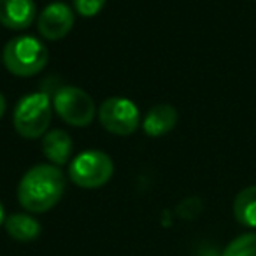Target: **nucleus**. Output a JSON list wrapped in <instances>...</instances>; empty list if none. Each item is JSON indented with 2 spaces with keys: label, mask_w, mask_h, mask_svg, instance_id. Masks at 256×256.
I'll return each instance as SVG.
<instances>
[{
  "label": "nucleus",
  "mask_w": 256,
  "mask_h": 256,
  "mask_svg": "<svg viewBox=\"0 0 256 256\" xmlns=\"http://www.w3.org/2000/svg\"><path fill=\"white\" fill-rule=\"evenodd\" d=\"M234 216L242 226L256 228V184L237 193L234 200Z\"/></svg>",
  "instance_id": "f8f14e48"
},
{
  "label": "nucleus",
  "mask_w": 256,
  "mask_h": 256,
  "mask_svg": "<svg viewBox=\"0 0 256 256\" xmlns=\"http://www.w3.org/2000/svg\"><path fill=\"white\" fill-rule=\"evenodd\" d=\"M37 8L34 0H0V23L6 28L25 30L34 23Z\"/></svg>",
  "instance_id": "6e6552de"
},
{
  "label": "nucleus",
  "mask_w": 256,
  "mask_h": 256,
  "mask_svg": "<svg viewBox=\"0 0 256 256\" xmlns=\"http://www.w3.org/2000/svg\"><path fill=\"white\" fill-rule=\"evenodd\" d=\"M4 221H6V212H4V206L0 202V224H4Z\"/></svg>",
  "instance_id": "f3484780"
},
{
  "label": "nucleus",
  "mask_w": 256,
  "mask_h": 256,
  "mask_svg": "<svg viewBox=\"0 0 256 256\" xmlns=\"http://www.w3.org/2000/svg\"><path fill=\"white\" fill-rule=\"evenodd\" d=\"M53 109L51 100L46 93H30L20 98L14 107V123L16 132L25 139H39L44 136L51 123Z\"/></svg>",
  "instance_id": "7ed1b4c3"
},
{
  "label": "nucleus",
  "mask_w": 256,
  "mask_h": 256,
  "mask_svg": "<svg viewBox=\"0 0 256 256\" xmlns=\"http://www.w3.org/2000/svg\"><path fill=\"white\" fill-rule=\"evenodd\" d=\"M65 193V176L54 165L39 164L25 172L18 184V200L28 212L40 214L53 209Z\"/></svg>",
  "instance_id": "f257e3e1"
},
{
  "label": "nucleus",
  "mask_w": 256,
  "mask_h": 256,
  "mask_svg": "<svg viewBox=\"0 0 256 256\" xmlns=\"http://www.w3.org/2000/svg\"><path fill=\"white\" fill-rule=\"evenodd\" d=\"M53 106L56 114L72 126H88L95 118V102L81 88L64 86L54 93Z\"/></svg>",
  "instance_id": "39448f33"
},
{
  "label": "nucleus",
  "mask_w": 256,
  "mask_h": 256,
  "mask_svg": "<svg viewBox=\"0 0 256 256\" xmlns=\"http://www.w3.org/2000/svg\"><path fill=\"white\" fill-rule=\"evenodd\" d=\"M221 256H256V234H244L230 242Z\"/></svg>",
  "instance_id": "ddd939ff"
},
{
  "label": "nucleus",
  "mask_w": 256,
  "mask_h": 256,
  "mask_svg": "<svg viewBox=\"0 0 256 256\" xmlns=\"http://www.w3.org/2000/svg\"><path fill=\"white\" fill-rule=\"evenodd\" d=\"M100 124L114 136H130L139 128V107L124 96H110L98 109Z\"/></svg>",
  "instance_id": "423d86ee"
},
{
  "label": "nucleus",
  "mask_w": 256,
  "mask_h": 256,
  "mask_svg": "<svg viewBox=\"0 0 256 256\" xmlns=\"http://www.w3.org/2000/svg\"><path fill=\"white\" fill-rule=\"evenodd\" d=\"M6 107H8V104H6L4 95H2V93H0V118L4 116V112H6Z\"/></svg>",
  "instance_id": "dca6fc26"
},
{
  "label": "nucleus",
  "mask_w": 256,
  "mask_h": 256,
  "mask_svg": "<svg viewBox=\"0 0 256 256\" xmlns=\"http://www.w3.org/2000/svg\"><path fill=\"white\" fill-rule=\"evenodd\" d=\"M74 26V11L64 2L46 6L37 20L39 34L46 40H60Z\"/></svg>",
  "instance_id": "0eeeda50"
},
{
  "label": "nucleus",
  "mask_w": 256,
  "mask_h": 256,
  "mask_svg": "<svg viewBox=\"0 0 256 256\" xmlns=\"http://www.w3.org/2000/svg\"><path fill=\"white\" fill-rule=\"evenodd\" d=\"M114 174V164L104 151L88 150L74 158L68 165V178L79 188L93 190L107 184Z\"/></svg>",
  "instance_id": "20e7f679"
},
{
  "label": "nucleus",
  "mask_w": 256,
  "mask_h": 256,
  "mask_svg": "<svg viewBox=\"0 0 256 256\" xmlns=\"http://www.w3.org/2000/svg\"><path fill=\"white\" fill-rule=\"evenodd\" d=\"M48 48L30 36L11 39L2 51V60L11 74L18 78H32L48 64Z\"/></svg>",
  "instance_id": "f03ea898"
},
{
  "label": "nucleus",
  "mask_w": 256,
  "mask_h": 256,
  "mask_svg": "<svg viewBox=\"0 0 256 256\" xmlns=\"http://www.w3.org/2000/svg\"><path fill=\"white\" fill-rule=\"evenodd\" d=\"M107 0H72L74 9L78 14H81L82 18H92L96 16L104 9Z\"/></svg>",
  "instance_id": "4468645a"
},
{
  "label": "nucleus",
  "mask_w": 256,
  "mask_h": 256,
  "mask_svg": "<svg viewBox=\"0 0 256 256\" xmlns=\"http://www.w3.org/2000/svg\"><path fill=\"white\" fill-rule=\"evenodd\" d=\"M72 139L64 130H51L42 139V153L51 165H65L72 156Z\"/></svg>",
  "instance_id": "9d476101"
},
{
  "label": "nucleus",
  "mask_w": 256,
  "mask_h": 256,
  "mask_svg": "<svg viewBox=\"0 0 256 256\" xmlns=\"http://www.w3.org/2000/svg\"><path fill=\"white\" fill-rule=\"evenodd\" d=\"M200 212H202V202L196 196H190L178 206V214L182 220H195Z\"/></svg>",
  "instance_id": "2eb2a0df"
},
{
  "label": "nucleus",
  "mask_w": 256,
  "mask_h": 256,
  "mask_svg": "<svg viewBox=\"0 0 256 256\" xmlns=\"http://www.w3.org/2000/svg\"><path fill=\"white\" fill-rule=\"evenodd\" d=\"M6 232L9 237H12L18 242H30L34 238L39 237L40 234V223L30 214H12V216L6 218L4 221Z\"/></svg>",
  "instance_id": "9b49d317"
},
{
  "label": "nucleus",
  "mask_w": 256,
  "mask_h": 256,
  "mask_svg": "<svg viewBox=\"0 0 256 256\" xmlns=\"http://www.w3.org/2000/svg\"><path fill=\"white\" fill-rule=\"evenodd\" d=\"M178 123V110L168 104H158L148 110L142 121V128L146 136L162 137L168 134Z\"/></svg>",
  "instance_id": "1a4fd4ad"
}]
</instances>
